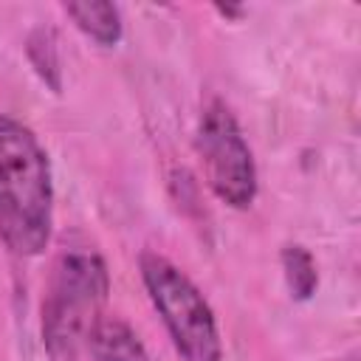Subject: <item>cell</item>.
Listing matches in <instances>:
<instances>
[{
  "label": "cell",
  "instance_id": "6da1fadb",
  "mask_svg": "<svg viewBox=\"0 0 361 361\" xmlns=\"http://www.w3.org/2000/svg\"><path fill=\"white\" fill-rule=\"evenodd\" d=\"M54 234V175L37 133L0 113V243L20 259L39 257Z\"/></svg>",
  "mask_w": 361,
  "mask_h": 361
},
{
  "label": "cell",
  "instance_id": "7a4b0ae2",
  "mask_svg": "<svg viewBox=\"0 0 361 361\" xmlns=\"http://www.w3.org/2000/svg\"><path fill=\"white\" fill-rule=\"evenodd\" d=\"M110 293V271L87 240L59 245L42 296V347L51 361H76Z\"/></svg>",
  "mask_w": 361,
  "mask_h": 361
},
{
  "label": "cell",
  "instance_id": "3957f363",
  "mask_svg": "<svg viewBox=\"0 0 361 361\" xmlns=\"http://www.w3.org/2000/svg\"><path fill=\"white\" fill-rule=\"evenodd\" d=\"M138 271L144 290L164 322V330L180 361H223V336L217 316L192 282L169 257L158 251H141Z\"/></svg>",
  "mask_w": 361,
  "mask_h": 361
},
{
  "label": "cell",
  "instance_id": "277c9868",
  "mask_svg": "<svg viewBox=\"0 0 361 361\" xmlns=\"http://www.w3.org/2000/svg\"><path fill=\"white\" fill-rule=\"evenodd\" d=\"M195 147L214 197L231 209H248L259 192L257 161L237 116L223 99H212L200 110Z\"/></svg>",
  "mask_w": 361,
  "mask_h": 361
},
{
  "label": "cell",
  "instance_id": "5b68a950",
  "mask_svg": "<svg viewBox=\"0 0 361 361\" xmlns=\"http://www.w3.org/2000/svg\"><path fill=\"white\" fill-rule=\"evenodd\" d=\"M93 361H152L138 333L121 316H99L85 338Z\"/></svg>",
  "mask_w": 361,
  "mask_h": 361
},
{
  "label": "cell",
  "instance_id": "8992f818",
  "mask_svg": "<svg viewBox=\"0 0 361 361\" xmlns=\"http://www.w3.org/2000/svg\"><path fill=\"white\" fill-rule=\"evenodd\" d=\"M62 11L71 17V23L96 45L113 48L118 45L124 34V20L121 8L116 3H102V0H85V3H65Z\"/></svg>",
  "mask_w": 361,
  "mask_h": 361
},
{
  "label": "cell",
  "instance_id": "52a82bcc",
  "mask_svg": "<svg viewBox=\"0 0 361 361\" xmlns=\"http://www.w3.org/2000/svg\"><path fill=\"white\" fill-rule=\"evenodd\" d=\"M25 56H28V65L34 68V73L39 76V82L51 93H62V56H59L56 34L51 28L39 25V28L28 31Z\"/></svg>",
  "mask_w": 361,
  "mask_h": 361
},
{
  "label": "cell",
  "instance_id": "ba28073f",
  "mask_svg": "<svg viewBox=\"0 0 361 361\" xmlns=\"http://www.w3.org/2000/svg\"><path fill=\"white\" fill-rule=\"evenodd\" d=\"M279 262H282V276H285L290 296L296 302L313 299V293L319 288V271H316L313 254L299 243H288L279 254Z\"/></svg>",
  "mask_w": 361,
  "mask_h": 361
},
{
  "label": "cell",
  "instance_id": "9c48e42d",
  "mask_svg": "<svg viewBox=\"0 0 361 361\" xmlns=\"http://www.w3.org/2000/svg\"><path fill=\"white\" fill-rule=\"evenodd\" d=\"M214 11L223 14V17H234V20L243 17V8H240V6H214Z\"/></svg>",
  "mask_w": 361,
  "mask_h": 361
},
{
  "label": "cell",
  "instance_id": "30bf717a",
  "mask_svg": "<svg viewBox=\"0 0 361 361\" xmlns=\"http://www.w3.org/2000/svg\"><path fill=\"white\" fill-rule=\"evenodd\" d=\"M341 361H355V355H347V358H341Z\"/></svg>",
  "mask_w": 361,
  "mask_h": 361
}]
</instances>
